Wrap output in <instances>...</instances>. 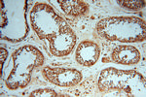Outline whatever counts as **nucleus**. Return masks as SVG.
Returning a JSON list of instances; mask_svg holds the SVG:
<instances>
[{"instance_id":"0eeeda50","label":"nucleus","mask_w":146,"mask_h":97,"mask_svg":"<svg viewBox=\"0 0 146 97\" xmlns=\"http://www.w3.org/2000/svg\"><path fill=\"white\" fill-rule=\"evenodd\" d=\"M100 49L98 44L93 41L81 42L75 51V58L79 64L83 66H93L100 58Z\"/></svg>"},{"instance_id":"9b49d317","label":"nucleus","mask_w":146,"mask_h":97,"mask_svg":"<svg viewBox=\"0 0 146 97\" xmlns=\"http://www.w3.org/2000/svg\"><path fill=\"white\" fill-rule=\"evenodd\" d=\"M30 97H58V96H62V95H58V93L53 90V89L50 88H40L37 89L35 91H32L30 93Z\"/></svg>"},{"instance_id":"9d476101","label":"nucleus","mask_w":146,"mask_h":97,"mask_svg":"<svg viewBox=\"0 0 146 97\" xmlns=\"http://www.w3.org/2000/svg\"><path fill=\"white\" fill-rule=\"evenodd\" d=\"M118 4L121 7L129 9V10H138L145 6L144 0H120Z\"/></svg>"},{"instance_id":"7ed1b4c3","label":"nucleus","mask_w":146,"mask_h":97,"mask_svg":"<svg viewBox=\"0 0 146 97\" xmlns=\"http://www.w3.org/2000/svg\"><path fill=\"white\" fill-rule=\"evenodd\" d=\"M98 89L100 92L123 91L129 96H140L145 93V78L135 70H119L106 68L98 77Z\"/></svg>"},{"instance_id":"f257e3e1","label":"nucleus","mask_w":146,"mask_h":97,"mask_svg":"<svg viewBox=\"0 0 146 97\" xmlns=\"http://www.w3.org/2000/svg\"><path fill=\"white\" fill-rule=\"evenodd\" d=\"M98 36L108 41L122 43L143 42L146 38L145 22L135 16H109L96 24Z\"/></svg>"},{"instance_id":"39448f33","label":"nucleus","mask_w":146,"mask_h":97,"mask_svg":"<svg viewBox=\"0 0 146 97\" xmlns=\"http://www.w3.org/2000/svg\"><path fill=\"white\" fill-rule=\"evenodd\" d=\"M76 45V35L69 25L65 24L49 40V48L53 55L63 57L68 55Z\"/></svg>"},{"instance_id":"1a4fd4ad","label":"nucleus","mask_w":146,"mask_h":97,"mask_svg":"<svg viewBox=\"0 0 146 97\" xmlns=\"http://www.w3.org/2000/svg\"><path fill=\"white\" fill-rule=\"evenodd\" d=\"M58 2L65 15L74 18L86 15L90 9L83 0H58Z\"/></svg>"},{"instance_id":"f03ea898","label":"nucleus","mask_w":146,"mask_h":97,"mask_svg":"<svg viewBox=\"0 0 146 97\" xmlns=\"http://www.w3.org/2000/svg\"><path fill=\"white\" fill-rule=\"evenodd\" d=\"M13 69L6 80V86L10 89L23 88L30 82L34 68L44 62V55L33 46H23L12 54Z\"/></svg>"},{"instance_id":"423d86ee","label":"nucleus","mask_w":146,"mask_h":97,"mask_svg":"<svg viewBox=\"0 0 146 97\" xmlns=\"http://www.w3.org/2000/svg\"><path fill=\"white\" fill-rule=\"evenodd\" d=\"M42 75L48 82L62 87H70L78 84L82 80L81 72L73 68L45 67Z\"/></svg>"},{"instance_id":"6e6552de","label":"nucleus","mask_w":146,"mask_h":97,"mask_svg":"<svg viewBox=\"0 0 146 97\" xmlns=\"http://www.w3.org/2000/svg\"><path fill=\"white\" fill-rule=\"evenodd\" d=\"M111 59L117 64L121 65H133L139 61L140 53L138 49L133 46L123 45L118 46L113 49Z\"/></svg>"},{"instance_id":"20e7f679","label":"nucleus","mask_w":146,"mask_h":97,"mask_svg":"<svg viewBox=\"0 0 146 97\" xmlns=\"http://www.w3.org/2000/svg\"><path fill=\"white\" fill-rule=\"evenodd\" d=\"M32 28L41 40H50L60 31L66 22L46 3L35 4L30 12Z\"/></svg>"}]
</instances>
